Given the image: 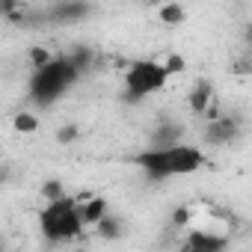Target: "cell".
Here are the masks:
<instances>
[{
    "instance_id": "6da1fadb",
    "label": "cell",
    "mask_w": 252,
    "mask_h": 252,
    "mask_svg": "<svg viewBox=\"0 0 252 252\" xmlns=\"http://www.w3.org/2000/svg\"><path fill=\"white\" fill-rule=\"evenodd\" d=\"M131 163L140 166L152 181H163V178L199 172L208 163V158L196 146H172V149H146V152L134 155Z\"/></svg>"
},
{
    "instance_id": "7a4b0ae2",
    "label": "cell",
    "mask_w": 252,
    "mask_h": 252,
    "mask_svg": "<svg viewBox=\"0 0 252 252\" xmlns=\"http://www.w3.org/2000/svg\"><path fill=\"white\" fill-rule=\"evenodd\" d=\"M39 225L42 234L54 243H65V240H77L83 237V217H80V202L74 196H65L60 202H51L42 214H39Z\"/></svg>"
},
{
    "instance_id": "3957f363",
    "label": "cell",
    "mask_w": 252,
    "mask_h": 252,
    "mask_svg": "<svg viewBox=\"0 0 252 252\" xmlns=\"http://www.w3.org/2000/svg\"><path fill=\"white\" fill-rule=\"evenodd\" d=\"M77 77H80V71L71 65V60H68V57H57L48 68L33 71V77H30V98H33L36 104L48 107V104H54Z\"/></svg>"
},
{
    "instance_id": "277c9868",
    "label": "cell",
    "mask_w": 252,
    "mask_h": 252,
    "mask_svg": "<svg viewBox=\"0 0 252 252\" xmlns=\"http://www.w3.org/2000/svg\"><path fill=\"white\" fill-rule=\"evenodd\" d=\"M166 68L163 63L158 60H137L128 65V71H125V98L128 101H140L158 89L166 86Z\"/></svg>"
},
{
    "instance_id": "5b68a950",
    "label": "cell",
    "mask_w": 252,
    "mask_h": 252,
    "mask_svg": "<svg viewBox=\"0 0 252 252\" xmlns=\"http://www.w3.org/2000/svg\"><path fill=\"white\" fill-rule=\"evenodd\" d=\"M228 246V234L220 228H190L181 252H225Z\"/></svg>"
},
{
    "instance_id": "8992f818",
    "label": "cell",
    "mask_w": 252,
    "mask_h": 252,
    "mask_svg": "<svg viewBox=\"0 0 252 252\" xmlns=\"http://www.w3.org/2000/svg\"><path fill=\"white\" fill-rule=\"evenodd\" d=\"M240 137V122L237 116H222L217 122H211L208 128H205V143L211 146H228Z\"/></svg>"
},
{
    "instance_id": "52a82bcc",
    "label": "cell",
    "mask_w": 252,
    "mask_h": 252,
    "mask_svg": "<svg viewBox=\"0 0 252 252\" xmlns=\"http://www.w3.org/2000/svg\"><path fill=\"white\" fill-rule=\"evenodd\" d=\"M89 12H92L89 3H77V0H71V3H54V6L45 12V18H48V21L68 24V21H80V18H86Z\"/></svg>"
},
{
    "instance_id": "ba28073f",
    "label": "cell",
    "mask_w": 252,
    "mask_h": 252,
    "mask_svg": "<svg viewBox=\"0 0 252 252\" xmlns=\"http://www.w3.org/2000/svg\"><path fill=\"white\" fill-rule=\"evenodd\" d=\"M181 125H175V122H160L158 128H155V134H152V146L149 149H172V146H181Z\"/></svg>"
},
{
    "instance_id": "9c48e42d",
    "label": "cell",
    "mask_w": 252,
    "mask_h": 252,
    "mask_svg": "<svg viewBox=\"0 0 252 252\" xmlns=\"http://www.w3.org/2000/svg\"><path fill=\"white\" fill-rule=\"evenodd\" d=\"M214 98H217L214 95V83L211 80H196V86L190 89V110L196 116H205V110L211 107Z\"/></svg>"
},
{
    "instance_id": "30bf717a",
    "label": "cell",
    "mask_w": 252,
    "mask_h": 252,
    "mask_svg": "<svg viewBox=\"0 0 252 252\" xmlns=\"http://www.w3.org/2000/svg\"><path fill=\"white\" fill-rule=\"evenodd\" d=\"M80 217H83V225H86V228H95V225L107 217V202H104L101 196L83 202V205H80Z\"/></svg>"
},
{
    "instance_id": "8fae6325",
    "label": "cell",
    "mask_w": 252,
    "mask_h": 252,
    "mask_svg": "<svg viewBox=\"0 0 252 252\" xmlns=\"http://www.w3.org/2000/svg\"><path fill=\"white\" fill-rule=\"evenodd\" d=\"M92 231H95L101 240H119L125 228H122V220H119V217H110V214H107V217L92 228Z\"/></svg>"
},
{
    "instance_id": "7c38bea8",
    "label": "cell",
    "mask_w": 252,
    "mask_h": 252,
    "mask_svg": "<svg viewBox=\"0 0 252 252\" xmlns=\"http://www.w3.org/2000/svg\"><path fill=\"white\" fill-rule=\"evenodd\" d=\"M68 60H71V65L83 74V71H89V65L95 63V54H92V48H74V51L68 54Z\"/></svg>"
},
{
    "instance_id": "4fadbf2b",
    "label": "cell",
    "mask_w": 252,
    "mask_h": 252,
    "mask_svg": "<svg viewBox=\"0 0 252 252\" xmlns=\"http://www.w3.org/2000/svg\"><path fill=\"white\" fill-rule=\"evenodd\" d=\"M184 6H178V3H166V6H160V21L163 24H169V27H175V24H184Z\"/></svg>"
},
{
    "instance_id": "5bb4252c",
    "label": "cell",
    "mask_w": 252,
    "mask_h": 252,
    "mask_svg": "<svg viewBox=\"0 0 252 252\" xmlns=\"http://www.w3.org/2000/svg\"><path fill=\"white\" fill-rule=\"evenodd\" d=\"M54 60H57V57H54L48 48H30V65H33V71H42V68H48Z\"/></svg>"
},
{
    "instance_id": "9a60e30c",
    "label": "cell",
    "mask_w": 252,
    "mask_h": 252,
    "mask_svg": "<svg viewBox=\"0 0 252 252\" xmlns=\"http://www.w3.org/2000/svg\"><path fill=\"white\" fill-rule=\"evenodd\" d=\"M42 196H45V199H48V205H51V202H60V199H65L68 193H65L63 181L51 178V181H45V184H42Z\"/></svg>"
},
{
    "instance_id": "2e32d148",
    "label": "cell",
    "mask_w": 252,
    "mask_h": 252,
    "mask_svg": "<svg viewBox=\"0 0 252 252\" xmlns=\"http://www.w3.org/2000/svg\"><path fill=\"white\" fill-rule=\"evenodd\" d=\"M15 131H21V134H36V131H39V119H36L33 113H18V116H15Z\"/></svg>"
},
{
    "instance_id": "e0dca14e",
    "label": "cell",
    "mask_w": 252,
    "mask_h": 252,
    "mask_svg": "<svg viewBox=\"0 0 252 252\" xmlns=\"http://www.w3.org/2000/svg\"><path fill=\"white\" fill-rule=\"evenodd\" d=\"M190 222H193V208L190 205H178L172 211V225L175 228H190Z\"/></svg>"
},
{
    "instance_id": "ac0fdd59",
    "label": "cell",
    "mask_w": 252,
    "mask_h": 252,
    "mask_svg": "<svg viewBox=\"0 0 252 252\" xmlns=\"http://www.w3.org/2000/svg\"><path fill=\"white\" fill-rule=\"evenodd\" d=\"M163 68H166V74H181L187 65H184V60H181L178 54H169V57L163 60Z\"/></svg>"
},
{
    "instance_id": "d6986e66",
    "label": "cell",
    "mask_w": 252,
    "mask_h": 252,
    "mask_svg": "<svg viewBox=\"0 0 252 252\" xmlns=\"http://www.w3.org/2000/svg\"><path fill=\"white\" fill-rule=\"evenodd\" d=\"M77 134H80V131H77V125H63V128L57 131V140H60V143H74Z\"/></svg>"
},
{
    "instance_id": "ffe728a7",
    "label": "cell",
    "mask_w": 252,
    "mask_h": 252,
    "mask_svg": "<svg viewBox=\"0 0 252 252\" xmlns=\"http://www.w3.org/2000/svg\"><path fill=\"white\" fill-rule=\"evenodd\" d=\"M243 39H246V45H249V48H252V24H249V27H246V33H243Z\"/></svg>"
},
{
    "instance_id": "44dd1931",
    "label": "cell",
    "mask_w": 252,
    "mask_h": 252,
    "mask_svg": "<svg viewBox=\"0 0 252 252\" xmlns=\"http://www.w3.org/2000/svg\"><path fill=\"white\" fill-rule=\"evenodd\" d=\"M71 252H86V249H71Z\"/></svg>"
}]
</instances>
